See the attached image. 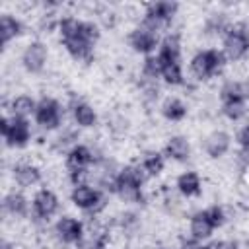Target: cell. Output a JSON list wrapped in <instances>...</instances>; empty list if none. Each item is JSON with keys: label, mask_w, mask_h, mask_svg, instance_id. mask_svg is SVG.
<instances>
[{"label": "cell", "mask_w": 249, "mask_h": 249, "mask_svg": "<svg viewBox=\"0 0 249 249\" xmlns=\"http://www.w3.org/2000/svg\"><path fill=\"white\" fill-rule=\"evenodd\" d=\"M212 230H214V228H212V224L208 222V218H206L204 210H202V212H196V214H193V216H191L189 231H191L193 239L202 241V239H206V237H210V235H212Z\"/></svg>", "instance_id": "e0dca14e"}, {"label": "cell", "mask_w": 249, "mask_h": 249, "mask_svg": "<svg viewBox=\"0 0 249 249\" xmlns=\"http://www.w3.org/2000/svg\"><path fill=\"white\" fill-rule=\"evenodd\" d=\"M179 249H212V247H210V245H202V243L196 241V239H189V241H183Z\"/></svg>", "instance_id": "d6a6232c"}, {"label": "cell", "mask_w": 249, "mask_h": 249, "mask_svg": "<svg viewBox=\"0 0 249 249\" xmlns=\"http://www.w3.org/2000/svg\"><path fill=\"white\" fill-rule=\"evenodd\" d=\"M95 161L93 158V150L84 146V144H76L68 150L66 154V167L68 171H80V169H88V165Z\"/></svg>", "instance_id": "30bf717a"}, {"label": "cell", "mask_w": 249, "mask_h": 249, "mask_svg": "<svg viewBox=\"0 0 249 249\" xmlns=\"http://www.w3.org/2000/svg\"><path fill=\"white\" fill-rule=\"evenodd\" d=\"M64 47L70 53V56H74L76 60H89L91 58V45H88L82 37H76V39L66 41Z\"/></svg>", "instance_id": "603a6c76"}, {"label": "cell", "mask_w": 249, "mask_h": 249, "mask_svg": "<svg viewBox=\"0 0 249 249\" xmlns=\"http://www.w3.org/2000/svg\"><path fill=\"white\" fill-rule=\"evenodd\" d=\"M243 183H245V187H249V165L243 167Z\"/></svg>", "instance_id": "836d02e7"}, {"label": "cell", "mask_w": 249, "mask_h": 249, "mask_svg": "<svg viewBox=\"0 0 249 249\" xmlns=\"http://www.w3.org/2000/svg\"><path fill=\"white\" fill-rule=\"evenodd\" d=\"M158 249H173V247H158Z\"/></svg>", "instance_id": "d590c367"}, {"label": "cell", "mask_w": 249, "mask_h": 249, "mask_svg": "<svg viewBox=\"0 0 249 249\" xmlns=\"http://www.w3.org/2000/svg\"><path fill=\"white\" fill-rule=\"evenodd\" d=\"M35 109H37V103L33 101V97L25 93L16 95L10 101V113L12 117H18V119H27L29 115H35Z\"/></svg>", "instance_id": "ac0fdd59"}, {"label": "cell", "mask_w": 249, "mask_h": 249, "mask_svg": "<svg viewBox=\"0 0 249 249\" xmlns=\"http://www.w3.org/2000/svg\"><path fill=\"white\" fill-rule=\"evenodd\" d=\"M204 214H206L208 222L212 224V228H220V226H224V222H226V212H224V208L218 206V204L206 208Z\"/></svg>", "instance_id": "f546056e"}, {"label": "cell", "mask_w": 249, "mask_h": 249, "mask_svg": "<svg viewBox=\"0 0 249 249\" xmlns=\"http://www.w3.org/2000/svg\"><path fill=\"white\" fill-rule=\"evenodd\" d=\"M84 224L72 216H62L56 224H54V235L58 237V241L62 243H80L84 239Z\"/></svg>", "instance_id": "52a82bcc"}, {"label": "cell", "mask_w": 249, "mask_h": 249, "mask_svg": "<svg viewBox=\"0 0 249 249\" xmlns=\"http://www.w3.org/2000/svg\"><path fill=\"white\" fill-rule=\"evenodd\" d=\"M80 29H82V21L76 19V18H72V16L62 18L58 21V33H60V37H62L64 43L70 41V39L80 37Z\"/></svg>", "instance_id": "cb8c5ba5"}, {"label": "cell", "mask_w": 249, "mask_h": 249, "mask_svg": "<svg viewBox=\"0 0 249 249\" xmlns=\"http://www.w3.org/2000/svg\"><path fill=\"white\" fill-rule=\"evenodd\" d=\"M58 210V196L51 189H41L33 196V214L35 218L49 220Z\"/></svg>", "instance_id": "ba28073f"}, {"label": "cell", "mask_w": 249, "mask_h": 249, "mask_svg": "<svg viewBox=\"0 0 249 249\" xmlns=\"http://www.w3.org/2000/svg\"><path fill=\"white\" fill-rule=\"evenodd\" d=\"M140 165H142L144 171L152 177V175H160V173L163 171L165 160H163V156H161L160 152H148V154L142 158V163H140Z\"/></svg>", "instance_id": "d4e9b609"}, {"label": "cell", "mask_w": 249, "mask_h": 249, "mask_svg": "<svg viewBox=\"0 0 249 249\" xmlns=\"http://www.w3.org/2000/svg\"><path fill=\"white\" fill-rule=\"evenodd\" d=\"M128 43H130V47H132L136 53L148 54V53H152V51L156 49V45H158V33L146 29L144 25H138L136 29H132V33H130V37H128Z\"/></svg>", "instance_id": "9c48e42d"}, {"label": "cell", "mask_w": 249, "mask_h": 249, "mask_svg": "<svg viewBox=\"0 0 249 249\" xmlns=\"http://www.w3.org/2000/svg\"><path fill=\"white\" fill-rule=\"evenodd\" d=\"M47 56H49V51H47V45L43 41H31L23 54H21V62H23V68L31 74H37L45 68L47 64Z\"/></svg>", "instance_id": "8992f818"}, {"label": "cell", "mask_w": 249, "mask_h": 249, "mask_svg": "<svg viewBox=\"0 0 249 249\" xmlns=\"http://www.w3.org/2000/svg\"><path fill=\"white\" fill-rule=\"evenodd\" d=\"M161 78L171 84V86H179L183 84V70H181V64L179 62H165L163 64V70H161Z\"/></svg>", "instance_id": "4316f807"}, {"label": "cell", "mask_w": 249, "mask_h": 249, "mask_svg": "<svg viewBox=\"0 0 249 249\" xmlns=\"http://www.w3.org/2000/svg\"><path fill=\"white\" fill-rule=\"evenodd\" d=\"M99 27H97V23H93V21H82V29H80V37L88 43V45H95L97 43V39H99Z\"/></svg>", "instance_id": "f1b7e54d"}, {"label": "cell", "mask_w": 249, "mask_h": 249, "mask_svg": "<svg viewBox=\"0 0 249 249\" xmlns=\"http://www.w3.org/2000/svg\"><path fill=\"white\" fill-rule=\"evenodd\" d=\"M165 156L175 160V161H187L191 158V144L185 136L177 134V136H171L165 144Z\"/></svg>", "instance_id": "5bb4252c"}, {"label": "cell", "mask_w": 249, "mask_h": 249, "mask_svg": "<svg viewBox=\"0 0 249 249\" xmlns=\"http://www.w3.org/2000/svg\"><path fill=\"white\" fill-rule=\"evenodd\" d=\"M72 115H74V121L78 126H84V128H89L95 124L97 121V113L95 109L86 103V101H74L72 103Z\"/></svg>", "instance_id": "9a60e30c"}, {"label": "cell", "mask_w": 249, "mask_h": 249, "mask_svg": "<svg viewBox=\"0 0 249 249\" xmlns=\"http://www.w3.org/2000/svg\"><path fill=\"white\" fill-rule=\"evenodd\" d=\"M249 51V23H235L224 35V56L228 60H241Z\"/></svg>", "instance_id": "7a4b0ae2"}, {"label": "cell", "mask_w": 249, "mask_h": 249, "mask_svg": "<svg viewBox=\"0 0 249 249\" xmlns=\"http://www.w3.org/2000/svg\"><path fill=\"white\" fill-rule=\"evenodd\" d=\"M161 70H163V62L160 60V56H158V54H148L146 60H144V66H142L144 78L158 80V78L161 76Z\"/></svg>", "instance_id": "484cf974"}, {"label": "cell", "mask_w": 249, "mask_h": 249, "mask_svg": "<svg viewBox=\"0 0 249 249\" xmlns=\"http://www.w3.org/2000/svg\"><path fill=\"white\" fill-rule=\"evenodd\" d=\"M247 245H249V241H247Z\"/></svg>", "instance_id": "8d00e7d4"}, {"label": "cell", "mask_w": 249, "mask_h": 249, "mask_svg": "<svg viewBox=\"0 0 249 249\" xmlns=\"http://www.w3.org/2000/svg\"><path fill=\"white\" fill-rule=\"evenodd\" d=\"M21 33V21L10 14H4L0 18V39L2 45H8L12 39H16Z\"/></svg>", "instance_id": "ffe728a7"}, {"label": "cell", "mask_w": 249, "mask_h": 249, "mask_svg": "<svg viewBox=\"0 0 249 249\" xmlns=\"http://www.w3.org/2000/svg\"><path fill=\"white\" fill-rule=\"evenodd\" d=\"M177 189L183 196H198L202 191V183L198 173L195 171H185L177 177Z\"/></svg>", "instance_id": "2e32d148"}, {"label": "cell", "mask_w": 249, "mask_h": 249, "mask_svg": "<svg viewBox=\"0 0 249 249\" xmlns=\"http://www.w3.org/2000/svg\"><path fill=\"white\" fill-rule=\"evenodd\" d=\"M212 249H237V241L233 239H222V241H216L210 245Z\"/></svg>", "instance_id": "1f68e13d"}, {"label": "cell", "mask_w": 249, "mask_h": 249, "mask_svg": "<svg viewBox=\"0 0 249 249\" xmlns=\"http://www.w3.org/2000/svg\"><path fill=\"white\" fill-rule=\"evenodd\" d=\"M231 138L226 130H214L204 138V150L210 158H222L230 150Z\"/></svg>", "instance_id": "8fae6325"}, {"label": "cell", "mask_w": 249, "mask_h": 249, "mask_svg": "<svg viewBox=\"0 0 249 249\" xmlns=\"http://www.w3.org/2000/svg\"><path fill=\"white\" fill-rule=\"evenodd\" d=\"M4 210L10 212L12 216H25L27 210H29V202L21 193L10 191L4 198Z\"/></svg>", "instance_id": "44dd1931"}, {"label": "cell", "mask_w": 249, "mask_h": 249, "mask_svg": "<svg viewBox=\"0 0 249 249\" xmlns=\"http://www.w3.org/2000/svg\"><path fill=\"white\" fill-rule=\"evenodd\" d=\"M226 64V56L222 51L218 49H206L200 51L193 56L191 60V72L198 78V80H208L212 76H216Z\"/></svg>", "instance_id": "6da1fadb"}, {"label": "cell", "mask_w": 249, "mask_h": 249, "mask_svg": "<svg viewBox=\"0 0 249 249\" xmlns=\"http://www.w3.org/2000/svg\"><path fill=\"white\" fill-rule=\"evenodd\" d=\"M72 202L82 208V210H88L91 214H99L105 206H107V198L103 196L101 191L89 187V185H78L72 189V195H70Z\"/></svg>", "instance_id": "277c9868"}, {"label": "cell", "mask_w": 249, "mask_h": 249, "mask_svg": "<svg viewBox=\"0 0 249 249\" xmlns=\"http://www.w3.org/2000/svg\"><path fill=\"white\" fill-rule=\"evenodd\" d=\"M14 181L19 185V187H33L41 181V171L37 165L29 163V161H23V163H18L14 167Z\"/></svg>", "instance_id": "4fadbf2b"}, {"label": "cell", "mask_w": 249, "mask_h": 249, "mask_svg": "<svg viewBox=\"0 0 249 249\" xmlns=\"http://www.w3.org/2000/svg\"><path fill=\"white\" fill-rule=\"evenodd\" d=\"M0 249H14V243H10V241H6V239H4V241H2V247H0Z\"/></svg>", "instance_id": "e575fe53"}, {"label": "cell", "mask_w": 249, "mask_h": 249, "mask_svg": "<svg viewBox=\"0 0 249 249\" xmlns=\"http://www.w3.org/2000/svg\"><path fill=\"white\" fill-rule=\"evenodd\" d=\"M35 121L45 130H54L62 123V107L54 97H41L35 109Z\"/></svg>", "instance_id": "5b68a950"}, {"label": "cell", "mask_w": 249, "mask_h": 249, "mask_svg": "<svg viewBox=\"0 0 249 249\" xmlns=\"http://www.w3.org/2000/svg\"><path fill=\"white\" fill-rule=\"evenodd\" d=\"M222 113L230 119V121H239L245 113H247V109H245V101H226V103H222Z\"/></svg>", "instance_id": "83f0119b"}, {"label": "cell", "mask_w": 249, "mask_h": 249, "mask_svg": "<svg viewBox=\"0 0 249 249\" xmlns=\"http://www.w3.org/2000/svg\"><path fill=\"white\" fill-rule=\"evenodd\" d=\"M177 10H179V4L175 2H156V4L146 6V16H152L163 23H169L173 16L177 14Z\"/></svg>", "instance_id": "d6986e66"}, {"label": "cell", "mask_w": 249, "mask_h": 249, "mask_svg": "<svg viewBox=\"0 0 249 249\" xmlns=\"http://www.w3.org/2000/svg\"><path fill=\"white\" fill-rule=\"evenodd\" d=\"M160 60L165 62H179L181 58V39L177 33H169L163 37V41L160 43V53H158Z\"/></svg>", "instance_id": "7c38bea8"}, {"label": "cell", "mask_w": 249, "mask_h": 249, "mask_svg": "<svg viewBox=\"0 0 249 249\" xmlns=\"http://www.w3.org/2000/svg\"><path fill=\"white\" fill-rule=\"evenodd\" d=\"M161 113H163V117H165L167 121L177 123V121H183V119H185V115H187V105H185L181 99H177V97H169V99L163 101Z\"/></svg>", "instance_id": "7402d4cb"}, {"label": "cell", "mask_w": 249, "mask_h": 249, "mask_svg": "<svg viewBox=\"0 0 249 249\" xmlns=\"http://www.w3.org/2000/svg\"><path fill=\"white\" fill-rule=\"evenodd\" d=\"M237 142H239L241 150H249V124H245V126L237 132Z\"/></svg>", "instance_id": "4dcf8cb0"}, {"label": "cell", "mask_w": 249, "mask_h": 249, "mask_svg": "<svg viewBox=\"0 0 249 249\" xmlns=\"http://www.w3.org/2000/svg\"><path fill=\"white\" fill-rule=\"evenodd\" d=\"M0 130H2V136L6 138V144L12 148H23L31 140V126L27 119L4 115L0 121Z\"/></svg>", "instance_id": "3957f363"}]
</instances>
